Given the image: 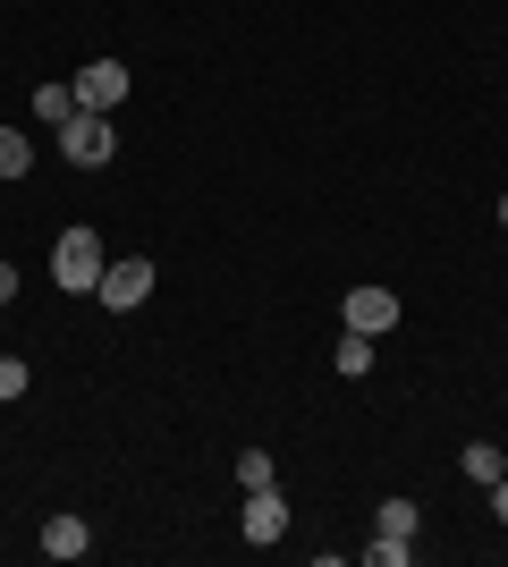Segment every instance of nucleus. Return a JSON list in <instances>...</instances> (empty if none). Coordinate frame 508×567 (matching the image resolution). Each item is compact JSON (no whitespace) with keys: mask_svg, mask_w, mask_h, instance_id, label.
Here are the masks:
<instances>
[{"mask_svg":"<svg viewBox=\"0 0 508 567\" xmlns=\"http://www.w3.org/2000/svg\"><path fill=\"white\" fill-rule=\"evenodd\" d=\"M102 271H111V255H102V237L94 229H60V246H51V280L76 288V297H94Z\"/></svg>","mask_w":508,"mask_h":567,"instance_id":"nucleus-1","label":"nucleus"},{"mask_svg":"<svg viewBox=\"0 0 508 567\" xmlns=\"http://www.w3.org/2000/svg\"><path fill=\"white\" fill-rule=\"evenodd\" d=\"M60 153H69L76 169H102L111 153H120V118L111 111H76L69 127H60Z\"/></svg>","mask_w":508,"mask_h":567,"instance_id":"nucleus-2","label":"nucleus"},{"mask_svg":"<svg viewBox=\"0 0 508 567\" xmlns=\"http://www.w3.org/2000/svg\"><path fill=\"white\" fill-rule=\"evenodd\" d=\"M289 525H297V508H289V492H280V483H263V492H246V517H238V534H246L255 550L289 543Z\"/></svg>","mask_w":508,"mask_h":567,"instance_id":"nucleus-3","label":"nucleus"},{"mask_svg":"<svg viewBox=\"0 0 508 567\" xmlns=\"http://www.w3.org/2000/svg\"><path fill=\"white\" fill-rule=\"evenodd\" d=\"M69 85H76V111H111L120 118V102H127V69L120 60H85Z\"/></svg>","mask_w":508,"mask_h":567,"instance_id":"nucleus-4","label":"nucleus"},{"mask_svg":"<svg viewBox=\"0 0 508 567\" xmlns=\"http://www.w3.org/2000/svg\"><path fill=\"white\" fill-rule=\"evenodd\" d=\"M94 297H102L111 313H136V306L153 297V262H145V255H120L111 271H102V288H94Z\"/></svg>","mask_w":508,"mask_h":567,"instance_id":"nucleus-5","label":"nucleus"},{"mask_svg":"<svg viewBox=\"0 0 508 567\" xmlns=\"http://www.w3.org/2000/svg\"><path fill=\"white\" fill-rule=\"evenodd\" d=\"M348 331H364V339H382V331H398V297L390 288H348Z\"/></svg>","mask_w":508,"mask_h":567,"instance_id":"nucleus-6","label":"nucleus"},{"mask_svg":"<svg viewBox=\"0 0 508 567\" xmlns=\"http://www.w3.org/2000/svg\"><path fill=\"white\" fill-rule=\"evenodd\" d=\"M85 550H94V525L85 517H51L43 525V559H85Z\"/></svg>","mask_w":508,"mask_h":567,"instance_id":"nucleus-7","label":"nucleus"},{"mask_svg":"<svg viewBox=\"0 0 508 567\" xmlns=\"http://www.w3.org/2000/svg\"><path fill=\"white\" fill-rule=\"evenodd\" d=\"M34 118H43L51 136H60V127L76 118V85H69V76H51V85H34Z\"/></svg>","mask_w":508,"mask_h":567,"instance_id":"nucleus-8","label":"nucleus"},{"mask_svg":"<svg viewBox=\"0 0 508 567\" xmlns=\"http://www.w3.org/2000/svg\"><path fill=\"white\" fill-rule=\"evenodd\" d=\"M373 534H382V543H415V534H424V508H415V499H382Z\"/></svg>","mask_w":508,"mask_h":567,"instance_id":"nucleus-9","label":"nucleus"},{"mask_svg":"<svg viewBox=\"0 0 508 567\" xmlns=\"http://www.w3.org/2000/svg\"><path fill=\"white\" fill-rule=\"evenodd\" d=\"M458 474H466V483H484V492H491V483H500V474H508V450H500V441H475V450L458 457Z\"/></svg>","mask_w":508,"mask_h":567,"instance_id":"nucleus-10","label":"nucleus"},{"mask_svg":"<svg viewBox=\"0 0 508 567\" xmlns=\"http://www.w3.org/2000/svg\"><path fill=\"white\" fill-rule=\"evenodd\" d=\"M331 364H339V381H364V373H373V339H364V331H348V339L331 348Z\"/></svg>","mask_w":508,"mask_h":567,"instance_id":"nucleus-11","label":"nucleus"},{"mask_svg":"<svg viewBox=\"0 0 508 567\" xmlns=\"http://www.w3.org/2000/svg\"><path fill=\"white\" fill-rule=\"evenodd\" d=\"M25 169H34V144L18 127H0V178H25Z\"/></svg>","mask_w":508,"mask_h":567,"instance_id":"nucleus-12","label":"nucleus"},{"mask_svg":"<svg viewBox=\"0 0 508 567\" xmlns=\"http://www.w3.org/2000/svg\"><path fill=\"white\" fill-rule=\"evenodd\" d=\"M238 483H246V492H263V483H280V466H271V450H238Z\"/></svg>","mask_w":508,"mask_h":567,"instance_id":"nucleus-13","label":"nucleus"},{"mask_svg":"<svg viewBox=\"0 0 508 567\" xmlns=\"http://www.w3.org/2000/svg\"><path fill=\"white\" fill-rule=\"evenodd\" d=\"M407 550L415 543H382V534H373V543H364V567H407Z\"/></svg>","mask_w":508,"mask_h":567,"instance_id":"nucleus-14","label":"nucleus"},{"mask_svg":"<svg viewBox=\"0 0 508 567\" xmlns=\"http://www.w3.org/2000/svg\"><path fill=\"white\" fill-rule=\"evenodd\" d=\"M25 381H34V373H25V355H0V399H25Z\"/></svg>","mask_w":508,"mask_h":567,"instance_id":"nucleus-15","label":"nucleus"},{"mask_svg":"<svg viewBox=\"0 0 508 567\" xmlns=\"http://www.w3.org/2000/svg\"><path fill=\"white\" fill-rule=\"evenodd\" d=\"M491 517L508 525V474H500V483H491Z\"/></svg>","mask_w":508,"mask_h":567,"instance_id":"nucleus-16","label":"nucleus"},{"mask_svg":"<svg viewBox=\"0 0 508 567\" xmlns=\"http://www.w3.org/2000/svg\"><path fill=\"white\" fill-rule=\"evenodd\" d=\"M9 297H18V271H9V262H0V306H9Z\"/></svg>","mask_w":508,"mask_h":567,"instance_id":"nucleus-17","label":"nucleus"},{"mask_svg":"<svg viewBox=\"0 0 508 567\" xmlns=\"http://www.w3.org/2000/svg\"><path fill=\"white\" fill-rule=\"evenodd\" d=\"M500 229H508V195H500Z\"/></svg>","mask_w":508,"mask_h":567,"instance_id":"nucleus-18","label":"nucleus"}]
</instances>
